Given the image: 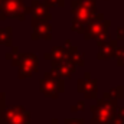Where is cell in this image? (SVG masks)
Segmentation results:
<instances>
[{
    "mask_svg": "<svg viewBox=\"0 0 124 124\" xmlns=\"http://www.w3.org/2000/svg\"><path fill=\"white\" fill-rule=\"evenodd\" d=\"M72 31L82 32L88 22L95 16V3L94 0H75L72 1Z\"/></svg>",
    "mask_w": 124,
    "mask_h": 124,
    "instance_id": "6da1fadb",
    "label": "cell"
},
{
    "mask_svg": "<svg viewBox=\"0 0 124 124\" xmlns=\"http://www.w3.org/2000/svg\"><path fill=\"white\" fill-rule=\"evenodd\" d=\"M108 20H104V16L102 15H95L91 22L85 26V35L84 38L85 39H105L107 38V28H108Z\"/></svg>",
    "mask_w": 124,
    "mask_h": 124,
    "instance_id": "7a4b0ae2",
    "label": "cell"
},
{
    "mask_svg": "<svg viewBox=\"0 0 124 124\" xmlns=\"http://www.w3.org/2000/svg\"><path fill=\"white\" fill-rule=\"evenodd\" d=\"M117 51H118V46H117V42H114V40L100 43L98 58L100 59H110V58L117 55Z\"/></svg>",
    "mask_w": 124,
    "mask_h": 124,
    "instance_id": "3957f363",
    "label": "cell"
},
{
    "mask_svg": "<svg viewBox=\"0 0 124 124\" xmlns=\"http://www.w3.org/2000/svg\"><path fill=\"white\" fill-rule=\"evenodd\" d=\"M111 111H113V104L111 102H104V104H100L98 107V111L95 113V118H101V121H108V118L111 117Z\"/></svg>",
    "mask_w": 124,
    "mask_h": 124,
    "instance_id": "277c9868",
    "label": "cell"
},
{
    "mask_svg": "<svg viewBox=\"0 0 124 124\" xmlns=\"http://www.w3.org/2000/svg\"><path fill=\"white\" fill-rule=\"evenodd\" d=\"M78 90H79L81 93H85L87 97H88V91H90V90L95 94V81H91V79H88V78L81 79V81L78 82Z\"/></svg>",
    "mask_w": 124,
    "mask_h": 124,
    "instance_id": "5b68a950",
    "label": "cell"
},
{
    "mask_svg": "<svg viewBox=\"0 0 124 124\" xmlns=\"http://www.w3.org/2000/svg\"><path fill=\"white\" fill-rule=\"evenodd\" d=\"M48 3H49V4H52V6H54V4H56V0H48Z\"/></svg>",
    "mask_w": 124,
    "mask_h": 124,
    "instance_id": "8992f818",
    "label": "cell"
}]
</instances>
